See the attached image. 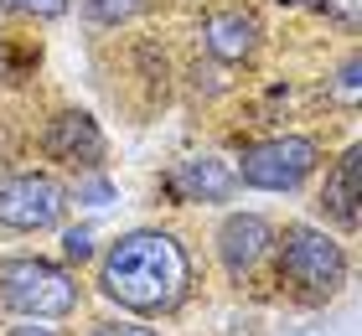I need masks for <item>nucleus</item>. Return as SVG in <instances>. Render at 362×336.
<instances>
[{
  "instance_id": "nucleus-7",
  "label": "nucleus",
  "mask_w": 362,
  "mask_h": 336,
  "mask_svg": "<svg viewBox=\"0 0 362 336\" xmlns=\"http://www.w3.org/2000/svg\"><path fill=\"white\" fill-rule=\"evenodd\" d=\"M274 228L264 212H228L218 233H212V254H218L228 284H249L259 269L269 264V248H274Z\"/></svg>"
},
{
  "instance_id": "nucleus-18",
  "label": "nucleus",
  "mask_w": 362,
  "mask_h": 336,
  "mask_svg": "<svg viewBox=\"0 0 362 336\" xmlns=\"http://www.w3.org/2000/svg\"><path fill=\"white\" fill-rule=\"evenodd\" d=\"M0 11L6 16H26V0H0Z\"/></svg>"
},
{
  "instance_id": "nucleus-3",
  "label": "nucleus",
  "mask_w": 362,
  "mask_h": 336,
  "mask_svg": "<svg viewBox=\"0 0 362 336\" xmlns=\"http://www.w3.org/2000/svg\"><path fill=\"white\" fill-rule=\"evenodd\" d=\"M83 279L47 254H0V311L16 321H73L83 311Z\"/></svg>"
},
{
  "instance_id": "nucleus-16",
  "label": "nucleus",
  "mask_w": 362,
  "mask_h": 336,
  "mask_svg": "<svg viewBox=\"0 0 362 336\" xmlns=\"http://www.w3.org/2000/svg\"><path fill=\"white\" fill-rule=\"evenodd\" d=\"M68 11L73 0H26V16H37V21H62Z\"/></svg>"
},
{
  "instance_id": "nucleus-13",
  "label": "nucleus",
  "mask_w": 362,
  "mask_h": 336,
  "mask_svg": "<svg viewBox=\"0 0 362 336\" xmlns=\"http://www.w3.org/2000/svg\"><path fill=\"white\" fill-rule=\"evenodd\" d=\"M357 73H362V67H357V52H347V57H341V73H337V98H341L347 109H357V98H362Z\"/></svg>"
},
{
  "instance_id": "nucleus-6",
  "label": "nucleus",
  "mask_w": 362,
  "mask_h": 336,
  "mask_svg": "<svg viewBox=\"0 0 362 336\" xmlns=\"http://www.w3.org/2000/svg\"><path fill=\"white\" fill-rule=\"evenodd\" d=\"M42 156L57 161L62 171L78 176H98L109 166V134L88 109H57L42 124Z\"/></svg>"
},
{
  "instance_id": "nucleus-2",
  "label": "nucleus",
  "mask_w": 362,
  "mask_h": 336,
  "mask_svg": "<svg viewBox=\"0 0 362 336\" xmlns=\"http://www.w3.org/2000/svg\"><path fill=\"white\" fill-rule=\"evenodd\" d=\"M269 264H274L279 295H285L290 306H305V311L332 306V300L347 290V279H352V254H347V243H341L332 228L305 223V217L274 228Z\"/></svg>"
},
{
  "instance_id": "nucleus-19",
  "label": "nucleus",
  "mask_w": 362,
  "mask_h": 336,
  "mask_svg": "<svg viewBox=\"0 0 362 336\" xmlns=\"http://www.w3.org/2000/svg\"><path fill=\"white\" fill-rule=\"evenodd\" d=\"M274 6H285V11H310L316 0H274Z\"/></svg>"
},
{
  "instance_id": "nucleus-11",
  "label": "nucleus",
  "mask_w": 362,
  "mask_h": 336,
  "mask_svg": "<svg viewBox=\"0 0 362 336\" xmlns=\"http://www.w3.org/2000/svg\"><path fill=\"white\" fill-rule=\"evenodd\" d=\"M151 11V0H83V16L93 26H124Z\"/></svg>"
},
{
  "instance_id": "nucleus-15",
  "label": "nucleus",
  "mask_w": 362,
  "mask_h": 336,
  "mask_svg": "<svg viewBox=\"0 0 362 336\" xmlns=\"http://www.w3.org/2000/svg\"><path fill=\"white\" fill-rule=\"evenodd\" d=\"M310 11H321L326 21H341L347 31H357V16H362V0H316Z\"/></svg>"
},
{
  "instance_id": "nucleus-8",
  "label": "nucleus",
  "mask_w": 362,
  "mask_h": 336,
  "mask_svg": "<svg viewBox=\"0 0 362 336\" xmlns=\"http://www.w3.org/2000/svg\"><path fill=\"white\" fill-rule=\"evenodd\" d=\"M259 47H264V21H259L254 11H243V6H223L202 21V52L212 62H223V67L254 62Z\"/></svg>"
},
{
  "instance_id": "nucleus-1",
  "label": "nucleus",
  "mask_w": 362,
  "mask_h": 336,
  "mask_svg": "<svg viewBox=\"0 0 362 336\" xmlns=\"http://www.w3.org/2000/svg\"><path fill=\"white\" fill-rule=\"evenodd\" d=\"M197 290V264L181 233L140 223L104 243L93 264V295L135 321H171Z\"/></svg>"
},
{
  "instance_id": "nucleus-14",
  "label": "nucleus",
  "mask_w": 362,
  "mask_h": 336,
  "mask_svg": "<svg viewBox=\"0 0 362 336\" xmlns=\"http://www.w3.org/2000/svg\"><path fill=\"white\" fill-rule=\"evenodd\" d=\"M93 259V233L88 228H68L62 233V264H88Z\"/></svg>"
},
{
  "instance_id": "nucleus-5",
  "label": "nucleus",
  "mask_w": 362,
  "mask_h": 336,
  "mask_svg": "<svg viewBox=\"0 0 362 336\" xmlns=\"http://www.w3.org/2000/svg\"><path fill=\"white\" fill-rule=\"evenodd\" d=\"M73 212V187L52 171H6L0 176V233L37 238L57 233Z\"/></svg>"
},
{
  "instance_id": "nucleus-10",
  "label": "nucleus",
  "mask_w": 362,
  "mask_h": 336,
  "mask_svg": "<svg viewBox=\"0 0 362 336\" xmlns=\"http://www.w3.org/2000/svg\"><path fill=\"white\" fill-rule=\"evenodd\" d=\"M357 145H347L341 156L326 166L321 187H316V217L326 228H341V233H357Z\"/></svg>"
},
{
  "instance_id": "nucleus-4",
  "label": "nucleus",
  "mask_w": 362,
  "mask_h": 336,
  "mask_svg": "<svg viewBox=\"0 0 362 336\" xmlns=\"http://www.w3.org/2000/svg\"><path fill=\"white\" fill-rule=\"evenodd\" d=\"M321 161H326V150L316 134H269V140H254L238 150L233 171H238V187H249V192L290 197L321 171Z\"/></svg>"
},
{
  "instance_id": "nucleus-12",
  "label": "nucleus",
  "mask_w": 362,
  "mask_h": 336,
  "mask_svg": "<svg viewBox=\"0 0 362 336\" xmlns=\"http://www.w3.org/2000/svg\"><path fill=\"white\" fill-rule=\"evenodd\" d=\"M83 336H160V331L145 326V321H135V315H109V321H93Z\"/></svg>"
},
{
  "instance_id": "nucleus-9",
  "label": "nucleus",
  "mask_w": 362,
  "mask_h": 336,
  "mask_svg": "<svg viewBox=\"0 0 362 336\" xmlns=\"http://www.w3.org/2000/svg\"><path fill=\"white\" fill-rule=\"evenodd\" d=\"M171 187L181 202H202V207H223L238 197V171L223 156H187L171 171Z\"/></svg>"
},
{
  "instance_id": "nucleus-17",
  "label": "nucleus",
  "mask_w": 362,
  "mask_h": 336,
  "mask_svg": "<svg viewBox=\"0 0 362 336\" xmlns=\"http://www.w3.org/2000/svg\"><path fill=\"white\" fill-rule=\"evenodd\" d=\"M6 336H62L57 321H21V326H11Z\"/></svg>"
}]
</instances>
